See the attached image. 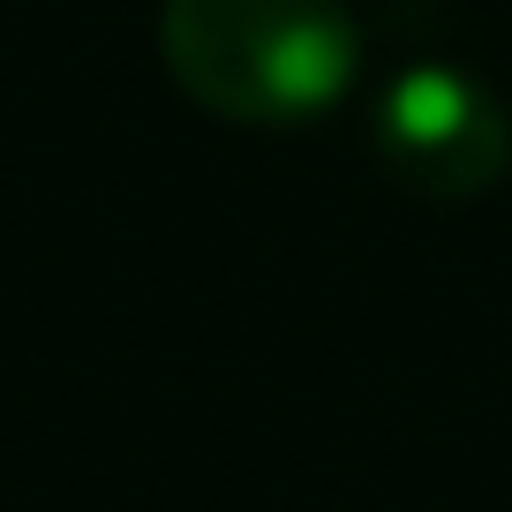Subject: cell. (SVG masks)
<instances>
[{
	"label": "cell",
	"instance_id": "6da1fadb",
	"mask_svg": "<svg viewBox=\"0 0 512 512\" xmlns=\"http://www.w3.org/2000/svg\"><path fill=\"white\" fill-rule=\"evenodd\" d=\"M159 53L204 113L249 128L317 121L362 83L347 0H166Z\"/></svg>",
	"mask_w": 512,
	"mask_h": 512
},
{
	"label": "cell",
	"instance_id": "7a4b0ae2",
	"mask_svg": "<svg viewBox=\"0 0 512 512\" xmlns=\"http://www.w3.org/2000/svg\"><path fill=\"white\" fill-rule=\"evenodd\" d=\"M377 166L430 204H467L512 166V113L452 61H407L369 106Z\"/></svg>",
	"mask_w": 512,
	"mask_h": 512
}]
</instances>
